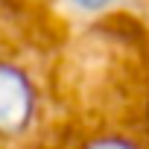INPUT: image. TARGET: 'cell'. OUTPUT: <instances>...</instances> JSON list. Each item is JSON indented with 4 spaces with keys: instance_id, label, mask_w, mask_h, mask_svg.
Wrapping results in <instances>:
<instances>
[{
    "instance_id": "obj_2",
    "label": "cell",
    "mask_w": 149,
    "mask_h": 149,
    "mask_svg": "<svg viewBox=\"0 0 149 149\" xmlns=\"http://www.w3.org/2000/svg\"><path fill=\"white\" fill-rule=\"evenodd\" d=\"M85 149H140V146L129 137H100V140L88 143Z\"/></svg>"
},
{
    "instance_id": "obj_1",
    "label": "cell",
    "mask_w": 149,
    "mask_h": 149,
    "mask_svg": "<svg viewBox=\"0 0 149 149\" xmlns=\"http://www.w3.org/2000/svg\"><path fill=\"white\" fill-rule=\"evenodd\" d=\"M35 111V91L12 64H0V137L21 134Z\"/></svg>"
},
{
    "instance_id": "obj_3",
    "label": "cell",
    "mask_w": 149,
    "mask_h": 149,
    "mask_svg": "<svg viewBox=\"0 0 149 149\" xmlns=\"http://www.w3.org/2000/svg\"><path fill=\"white\" fill-rule=\"evenodd\" d=\"M111 3H117V0H73V6H79V9H85V12H102V9H108Z\"/></svg>"
}]
</instances>
